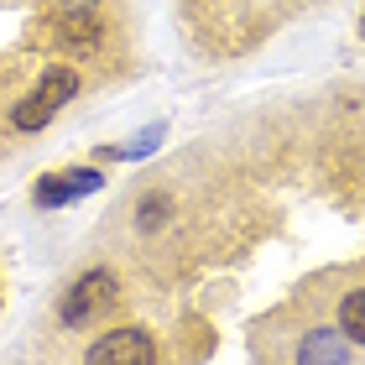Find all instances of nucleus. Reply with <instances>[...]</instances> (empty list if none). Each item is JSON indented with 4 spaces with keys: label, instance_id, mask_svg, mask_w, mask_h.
<instances>
[{
    "label": "nucleus",
    "instance_id": "nucleus-2",
    "mask_svg": "<svg viewBox=\"0 0 365 365\" xmlns=\"http://www.w3.org/2000/svg\"><path fill=\"white\" fill-rule=\"evenodd\" d=\"M73 89H78V73H73V68H47V73L37 78V89H31L21 105H16L11 120L21 125V130H42V125L73 99Z\"/></svg>",
    "mask_w": 365,
    "mask_h": 365
},
{
    "label": "nucleus",
    "instance_id": "nucleus-3",
    "mask_svg": "<svg viewBox=\"0 0 365 365\" xmlns=\"http://www.w3.org/2000/svg\"><path fill=\"white\" fill-rule=\"evenodd\" d=\"M152 360H157L152 334H141V329H110L105 339H94L84 365H152Z\"/></svg>",
    "mask_w": 365,
    "mask_h": 365
},
{
    "label": "nucleus",
    "instance_id": "nucleus-6",
    "mask_svg": "<svg viewBox=\"0 0 365 365\" xmlns=\"http://www.w3.org/2000/svg\"><path fill=\"white\" fill-rule=\"evenodd\" d=\"M339 329H344V339L365 344V287H360V292H350V297L339 303Z\"/></svg>",
    "mask_w": 365,
    "mask_h": 365
},
{
    "label": "nucleus",
    "instance_id": "nucleus-8",
    "mask_svg": "<svg viewBox=\"0 0 365 365\" xmlns=\"http://www.w3.org/2000/svg\"><path fill=\"white\" fill-rule=\"evenodd\" d=\"M360 31H365V21H360Z\"/></svg>",
    "mask_w": 365,
    "mask_h": 365
},
{
    "label": "nucleus",
    "instance_id": "nucleus-5",
    "mask_svg": "<svg viewBox=\"0 0 365 365\" xmlns=\"http://www.w3.org/2000/svg\"><path fill=\"white\" fill-rule=\"evenodd\" d=\"M350 355H344V339L339 334H308L303 344H297V365H344Z\"/></svg>",
    "mask_w": 365,
    "mask_h": 365
},
{
    "label": "nucleus",
    "instance_id": "nucleus-7",
    "mask_svg": "<svg viewBox=\"0 0 365 365\" xmlns=\"http://www.w3.org/2000/svg\"><path fill=\"white\" fill-rule=\"evenodd\" d=\"M63 6H89V0H63Z\"/></svg>",
    "mask_w": 365,
    "mask_h": 365
},
{
    "label": "nucleus",
    "instance_id": "nucleus-1",
    "mask_svg": "<svg viewBox=\"0 0 365 365\" xmlns=\"http://www.w3.org/2000/svg\"><path fill=\"white\" fill-rule=\"evenodd\" d=\"M115 297H120L115 272H84L68 292H63L58 313H63V324H68V329H84V324H94V319H105V313L115 308Z\"/></svg>",
    "mask_w": 365,
    "mask_h": 365
},
{
    "label": "nucleus",
    "instance_id": "nucleus-4",
    "mask_svg": "<svg viewBox=\"0 0 365 365\" xmlns=\"http://www.w3.org/2000/svg\"><path fill=\"white\" fill-rule=\"evenodd\" d=\"M89 188H99V173H63V178H42V182H37V204H42V209H58V204H68V198L89 193Z\"/></svg>",
    "mask_w": 365,
    "mask_h": 365
}]
</instances>
